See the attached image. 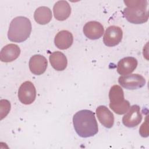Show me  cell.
<instances>
[{
  "instance_id": "8fae6325",
  "label": "cell",
  "mask_w": 149,
  "mask_h": 149,
  "mask_svg": "<svg viewBox=\"0 0 149 149\" xmlns=\"http://www.w3.org/2000/svg\"><path fill=\"white\" fill-rule=\"evenodd\" d=\"M20 54L19 47L15 44H9L3 47L0 52V59L3 62H10L16 59Z\"/></svg>"
},
{
  "instance_id": "ba28073f",
  "label": "cell",
  "mask_w": 149,
  "mask_h": 149,
  "mask_svg": "<svg viewBox=\"0 0 149 149\" xmlns=\"http://www.w3.org/2000/svg\"><path fill=\"white\" fill-rule=\"evenodd\" d=\"M142 118L140 107L138 105H133L123 116L122 123L127 127H134L140 124Z\"/></svg>"
},
{
  "instance_id": "ac0fdd59",
  "label": "cell",
  "mask_w": 149,
  "mask_h": 149,
  "mask_svg": "<svg viewBox=\"0 0 149 149\" xmlns=\"http://www.w3.org/2000/svg\"><path fill=\"white\" fill-rule=\"evenodd\" d=\"M1 120L5 118L10 110V103L7 100H1L0 101Z\"/></svg>"
},
{
  "instance_id": "30bf717a",
  "label": "cell",
  "mask_w": 149,
  "mask_h": 149,
  "mask_svg": "<svg viewBox=\"0 0 149 149\" xmlns=\"http://www.w3.org/2000/svg\"><path fill=\"white\" fill-rule=\"evenodd\" d=\"M48 61L45 57L41 55H34L29 61V66L32 73L36 75H40L44 73L47 68Z\"/></svg>"
},
{
  "instance_id": "3957f363",
  "label": "cell",
  "mask_w": 149,
  "mask_h": 149,
  "mask_svg": "<svg viewBox=\"0 0 149 149\" xmlns=\"http://www.w3.org/2000/svg\"><path fill=\"white\" fill-rule=\"evenodd\" d=\"M31 32L30 20L24 16L15 17L10 22L8 31V39L15 42L26 41Z\"/></svg>"
},
{
  "instance_id": "4fadbf2b",
  "label": "cell",
  "mask_w": 149,
  "mask_h": 149,
  "mask_svg": "<svg viewBox=\"0 0 149 149\" xmlns=\"http://www.w3.org/2000/svg\"><path fill=\"white\" fill-rule=\"evenodd\" d=\"M55 18L59 21H63L68 19L71 13V7L66 1L56 2L53 7Z\"/></svg>"
},
{
  "instance_id": "8992f818",
  "label": "cell",
  "mask_w": 149,
  "mask_h": 149,
  "mask_svg": "<svg viewBox=\"0 0 149 149\" xmlns=\"http://www.w3.org/2000/svg\"><path fill=\"white\" fill-rule=\"evenodd\" d=\"M18 98L23 104L29 105L32 104L36 98V88L30 81L23 83L18 90Z\"/></svg>"
},
{
  "instance_id": "2e32d148",
  "label": "cell",
  "mask_w": 149,
  "mask_h": 149,
  "mask_svg": "<svg viewBox=\"0 0 149 149\" xmlns=\"http://www.w3.org/2000/svg\"><path fill=\"white\" fill-rule=\"evenodd\" d=\"M52 67L58 71L65 70L68 65V60L64 54L60 51L52 52L49 57Z\"/></svg>"
},
{
  "instance_id": "52a82bcc",
  "label": "cell",
  "mask_w": 149,
  "mask_h": 149,
  "mask_svg": "<svg viewBox=\"0 0 149 149\" xmlns=\"http://www.w3.org/2000/svg\"><path fill=\"white\" fill-rule=\"evenodd\" d=\"M123 37V31L120 27L111 26L105 30L103 42L107 47H114L119 44Z\"/></svg>"
},
{
  "instance_id": "7a4b0ae2",
  "label": "cell",
  "mask_w": 149,
  "mask_h": 149,
  "mask_svg": "<svg viewBox=\"0 0 149 149\" xmlns=\"http://www.w3.org/2000/svg\"><path fill=\"white\" fill-rule=\"evenodd\" d=\"M124 3L127 8L123 9V15L128 22L133 24H142L147 22L148 12L147 1H124Z\"/></svg>"
},
{
  "instance_id": "5b68a950",
  "label": "cell",
  "mask_w": 149,
  "mask_h": 149,
  "mask_svg": "<svg viewBox=\"0 0 149 149\" xmlns=\"http://www.w3.org/2000/svg\"><path fill=\"white\" fill-rule=\"evenodd\" d=\"M120 85L127 90H135L143 87L146 84V79L139 74H129L120 76L118 79Z\"/></svg>"
},
{
  "instance_id": "277c9868",
  "label": "cell",
  "mask_w": 149,
  "mask_h": 149,
  "mask_svg": "<svg viewBox=\"0 0 149 149\" xmlns=\"http://www.w3.org/2000/svg\"><path fill=\"white\" fill-rule=\"evenodd\" d=\"M110 108L116 114L126 113L130 107L129 101L125 100L123 89L119 85H113L109 92Z\"/></svg>"
},
{
  "instance_id": "9a60e30c",
  "label": "cell",
  "mask_w": 149,
  "mask_h": 149,
  "mask_svg": "<svg viewBox=\"0 0 149 149\" xmlns=\"http://www.w3.org/2000/svg\"><path fill=\"white\" fill-rule=\"evenodd\" d=\"M73 37L72 34L68 30H61L55 37L54 43L60 49H66L72 45Z\"/></svg>"
},
{
  "instance_id": "7c38bea8",
  "label": "cell",
  "mask_w": 149,
  "mask_h": 149,
  "mask_svg": "<svg viewBox=\"0 0 149 149\" xmlns=\"http://www.w3.org/2000/svg\"><path fill=\"white\" fill-rule=\"evenodd\" d=\"M137 61L132 56L121 59L117 64V72L120 75H126L132 73L137 68Z\"/></svg>"
},
{
  "instance_id": "9c48e42d",
  "label": "cell",
  "mask_w": 149,
  "mask_h": 149,
  "mask_svg": "<svg viewBox=\"0 0 149 149\" xmlns=\"http://www.w3.org/2000/svg\"><path fill=\"white\" fill-rule=\"evenodd\" d=\"M84 34L90 40H97L104 33L103 26L97 21H90L85 24L83 29Z\"/></svg>"
},
{
  "instance_id": "6da1fadb",
  "label": "cell",
  "mask_w": 149,
  "mask_h": 149,
  "mask_svg": "<svg viewBox=\"0 0 149 149\" xmlns=\"http://www.w3.org/2000/svg\"><path fill=\"white\" fill-rule=\"evenodd\" d=\"M73 124L76 132L81 137H90L98 132L95 113L90 110L83 109L77 112L73 117Z\"/></svg>"
},
{
  "instance_id": "5bb4252c",
  "label": "cell",
  "mask_w": 149,
  "mask_h": 149,
  "mask_svg": "<svg viewBox=\"0 0 149 149\" xmlns=\"http://www.w3.org/2000/svg\"><path fill=\"white\" fill-rule=\"evenodd\" d=\"M96 114L100 122L107 128H111L114 123V116L109 109L104 105L96 109Z\"/></svg>"
},
{
  "instance_id": "e0dca14e",
  "label": "cell",
  "mask_w": 149,
  "mask_h": 149,
  "mask_svg": "<svg viewBox=\"0 0 149 149\" xmlns=\"http://www.w3.org/2000/svg\"><path fill=\"white\" fill-rule=\"evenodd\" d=\"M34 18L37 23L42 25L46 24L51 20V10L47 6H40L35 10Z\"/></svg>"
}]
</instances>
